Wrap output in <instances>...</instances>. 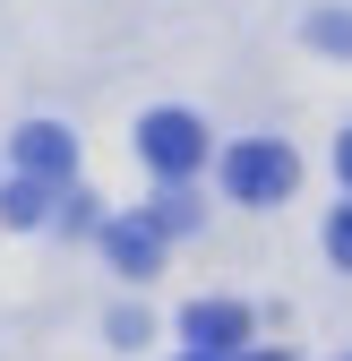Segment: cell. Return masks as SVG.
<instances>
[{"mask_svg":"<svg viewBox=\"0 0 352 361\" xmlns=\"http://www.w3.org/2000/svg\"><path fill=\"white\" fill-rule=\"evenodd\" d=\"M181 336H189V353L232 361V344H249V310L241 301H189L181 310Z\"/></svg>","mask_w":352,"mask_h":361,"instance_id":"obj_3","label":"cell"},{"mask_svg":"<svg viewBox=\"0 0 352 361\" xmlns=\"http://www.w3.org/2000/svg\"><path fill=\"white\" fill-rule=\"evenodd\" d=\"M181 361H215V353H181Z\"/></svg>","mask_w":352,"mask_h":361,"instance_id":"obj_12","label":"cell"},{"mask_svg":"<svg viewBox=\"0 0 352 361\" xmlns=\"http://www.w3.org/2000/svg\"><path fill=\"white\" fill-rule=\"evenodd\" d=\"M103 250H112V267H120V276H155V267H163V233H155L146 215L103 224Z\"/></svg>","mask_w":352,"mask_h":361,"instance_id":"obj_5","label":"cell"},{"mask_svg":"<svg viewBox=\"0 0 352 361\" xmlns=\"http://www.w3.org/2000/svg\"><path fill=\"white\" fill-rule=\"evenodd\" d=\"M249 361H292V353H249Z\"/></svg>","mask_w":352,"mask_h":361,"instance_id":"obj_11","label":"cell"},{"mask_svg":"<svg viewBox=\"0 0 352 361\" xmlns=\"http://www.w3.org/2000/svg\"><path fill=\"white\" fill-rule=\"evenodd\" d=\"M0 215H9L18 233H26V224H43V215H52V180H34V172H18V180H9V198H0Z\"/></svg>","mask_w":352,"mask_h":361,"instance_id":"obj_6","label":"cell"},{"mask_svg":"<svg viewBox=\"0 0 352 361\" xmlns=\"http://www.w3.org/2000/svg\"><path fill=\"white\" fill-rule=\"evenodd\" d=\"M138 155L163 172V180H189L206 164V121L198 112H146L138 121Z\"/></svg>","mask_w":352,"mask_h":361,"instance_id":"obj_2","label":"cell"},{"mask_svg":"<svg viewBox=\"0 0 352 361\" xmlns=\"http://www.w3.org/2000/svg\"><path fill=\"white\" fill-rule=\"evenodd\" d=\"M69 164H77V138L61 121H26L18 129V172H34V180H69Z\"/></svg>","mask_w":352,"mask_h":361,"instance_id":"obj_4","label":"cell"},{"mask_svg":"<svg viewBox=\"0 0 352 361\" xmlns=\"http://www.w3.org/2000/svg\"><path fill=\"white\" fill-rule=\"evenodd\" d=\"M335 172H344V180H352V129H344V147H335Z\"/></svg>","mask_w":352,"mask_h":361,"instance_id":"obj_10","label":"cell"},{"mask_svg":"<svg viewBox=\"0 0 352 361\" xmlns=\"http://www.w3.org/2000/svg\"><path fill=\"white\" fill-rule=\"evenodd\" d=\"M146 224H155V233H189V224H198V198H189V190H163V198L146 207Z\"/></svg>","mask_w":352,"mask_h":361,"instance_id":"obj_7","label":"cell"},{"mask_svg":"<svg viewBox=\"0 0 352 361\" xmlns=\"http://www.w3.org/2000/svg\"><path fill=\"white\" fill-rule=\"evenodd\" d=\"M310 35H318V43H335V52H352V18H318Z\"/></svg>","mask_w":352,"mask_h":361,"instance_id":"obj_9","label":"cell"},{"mask_svg":"<svg viewBox=\"0 0 352 361\" xmlns=\"http://www.w3.org/2000/svg\"><path fill=\"white\" fill-rule=\"evenodd\" d=\"M327 250H335V267L352 276V207H335V215H327Z\"/></svg>","mask_w":352,"mask_h":361,"instance_id":"obj_8","label":"cell"},{"mask_svg":"<svg viewBox=\"0 0 352 361\" xmlns=\"http://www.w3.org/2000/svg\"><path fill=\"white\" fill-rule=\"evenodd\" d=\"M292 180H301V155H292L284 138H241V147L224 155V190H232L241 207H275V198H292Z\"/></svg>","mask_w":352,"mask_h":361,"instance_id":"obj_1","label":"cell"}]
</instances>
